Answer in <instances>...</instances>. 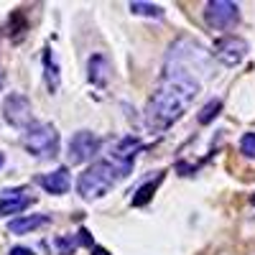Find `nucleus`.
<instances>
[{
    "instance_id": "obj_1",
    "label": "nucleus",
    "mask_w": 255,
    "mask_h": 255,
    "mask_svg": "<svg viewBox=\"0 0 255 255\" xmlns=\"http://www.w3.org/2000/svg\"><path fill=\"white\" fill-rule=\"evenodd\" d=\"M202 90V82L189 74V72H179V69H166L163 67V77L158 90L151 95L145 105V125L153 133H163L168 130L194 102V97Z\"/></svg>"
},
{
    "instance_id": "obj_2",
    "label": "nucleus",
    "mask_w": 255,
    "mask_h": 255,
    "mask_svg": "<svg viewBox=\"0 0 255 255\" xmlns=\"http://www.w3.org/2000/svg\"><path fill=\"white\" fill-rule=\"evenodd\" d=\"M130 168H133V166L118 163V161H110V158L97 161L95 166L84 168V171L79 174V179H77V191H79V197H82L84 202L102 199L120 179H125L128 174H130Z\"/></svg>"
},
{
    "instance_id": "obj_3",
    "label": "nucleus",
    "mask_w": 255,
    "mask_h": 255,
    "mask_svg": "<svg viewBox=\"0 0 255 255\" xmlns=\"http://www.w3.org/2000/svg\"><path fill=\"white\" fill-rule=\"evenodd\" d=\"M23 145L33 158H54L59 153V130L51 123H33L23 133Z\"/></svg>"
},
{
    "instance_id": "obj_4",
    "label": "nucleus",
    "mask_w": 255,
    "mask_h": 255,
    "mask_svg": "<svg viewBox=\"0 0 255 255\" xmlns=\"http://www.w3.org/2000/svg\"><path fill=\"white\" fill-rule=\"evenodd\" d=\"M3 118L8 125L13 128H20V130H26V128L33 125V108H31V100L20 92H10L3 102Z\"/></svg>"
},
{
    "instance_id": "obj_5",
    "label": "nucleus",
    "mask_w": 255,
    "mask_h": 255,
    "mask_svg": "<svg viewBox=\"0 0 255 255\" xmlns=\"http://www.w3.org/2000/svg\"><path fill=\"white\" fill-rule=\"evenodd\" d=\"M102 148V140L92 133V130H79L69 138V145H67V156L72 163H84L100 153Z\"/></svg>"
},
{
    "instance_id": "obj_6",
    "label": "nucleus",
    "mask_w": 255,
    "mask_h": 255,
    "mask_svg": "<svg viewBox=\"0 0 255 255\" xmlns=\"http://www.w3.org/2000/svg\"><path fill=\"white\" fill-rule=\"evenodd\" d=\"M240 18V5L230 0H209L204 5V20L209 28H230Z\"/></svg>"
},
{
    "instance_id": "obj_7",
    "label": "nucleus",
    "mask_w": 255,
    "mask_h": 255,
    "mask_svg": "<svg viewBox=\"0 0 255 255\" xmlns=\"http://www.w3.org/2000/svg\"><path fill=\"white\" fill-rule=\"evenodd\" d=\"M248 41L240 38V36H222L217 38L215 44V59L222 61L225 67H238V64H243V59L248 56Z\"/></svg>"
},
{
    "instance_id": "obj_8",
    "label": "nucleus",
    "mask_w": 255,
    "mask_h": 255,
    "mask_svg": "<svg viewBox=\"0 0 255 255\" xmlns=\"http://www.w3.org/2000/svg\"><path fill=\"white\" fill-rule=\"evenodd\" d=\"M38 184H41V189H46L49 194H67L69 186H72V176L67 171V166H61V168H54L51 174L38 176Z\"/></svg>"
},
{
    "instance_id": "obj_9",
    "label": "nucleus",
    "mask_w": 255,
    "mask_h": 255,
    "mask_svg": "<svg viewBox=\"0 0 255 255\" xmlns=\"http://www.w3.org/2000/svg\"><path fill=\"white\" fill-rule=\"evenodd\" d=\"M87 77L95 87H105L110 82V61L102 54H92L87 61Z\"/></svg>"
},
{
    "instance_id": "obj_10",
    "label": "nucleus",
    "mask_w": 255,
    "mask_h": 255,
    "mask_svg": "<svg viewBox=\"0 0 255 255\" xmlns=\"http://www.w3.org/2000/svg\"><path fill=\"white\" fill-rule=\"evenodd\" d=\"M49 217L46 215H26V217H15L8 222V230L13 232V235H26V232L41 227V225H46Z\"/></svg>"
},
{
    "instance_id": "obj_11",
    "label": "nucleus",
    "mask_w": 255,
    "mask_h": 255,
    "mask_svg": "<svg viewBox=\"0 0 255 255\" xmlns=\"http://www.w3.org/2000/svg\"><path fill=\"white\" fill-rule=\"evenodd\" d=\"M44 69H46V72H44V77H46V87H49L51 95H56L59 87H61V74H59V64H56L51 49H44Z\"/></svg>"
},
{
    "instance_id": "obj_12",
    "label": "nucleus",
    "mask_w": 255,
    "mask_h": 255,
    "mask_svg": "<svg viewBox=\"0 0 255 255\" xmlns=\"http://www.w3.org/2000/svg\"><path fill=\"white\" fill-rule=\"evenodd\" d=\"M163 181V174H158L153 181H148V184H143L138 191H135V194H133V199H130V204L133 207H143V204H148V202H151V197L156 194V189H158V184Z\"/></svg>"
},
{
    "instance_id": "obj_13",
    "label": "nucleus",
    "mask_w": 255,
    "mask_h": 255,
    "mask_svg": "<svg viewBox=\"0 0 255 255\" xmlns=\"http://www.w3.org/2000/svg\"><path fill=\"white\" fill-rule=\"evenodd\" d=\"M130 13L133 15H145V18H163V8L161 5L143 3V0H133V3H130Z\"/></svg>"
},
{
    "instance_id": "obj_14",
    "label": "nucleus",
    "mask_w": 255,
    "mask_h": 255,
    "mask_svg": "<svg viewBox=\"0 0 255 255\" xmlns=\"http://www.w3.org/2000/svg\"><path fill=\"white\" fill-rule=\"evenodd\" d=\"M33 199L31 197H20V199H10V202H0V217L5 215H18V212H23Z\"/></svg>"
},
{
    "instance_id": "obj_15",
    "label": "nucleus",
    "mask_w": 255,
    "mask_h": 255,
    "mask_svg": "<svg viewBox=\"0 0 255 255\" xmlns=\"http://www.w3.org/2000/svg\"><path fill=\"white\" fill-rule=\"evenodd\" d=\"M220 110H222V100H209L204 108L199 110V125H207V123H212L217 115H220Z\"/></svg>"
},
{
    "instance_id": "obj_16",
    "label": "nucleus",
    "mask_w": 255,
    "mask_h": 255,
    "mask_svg": "<svg viewBox=\"0 0 255 255\" xmlns=\"http://www.w3.org/2000/svg\"><path fill=\"white\" fill-rule=\"evenodd\" d=\"M240 151H243L245 158L255 161V133H245V135L240 138Z\"/></svg>"
},
{
    "instance_id": "obj_17",
    "label": "nucleus",
    "mask_w": 255,
    "mask_h": 255,
    "mask_svg": "<svg viewBox=\"0 0 255 255\" xmlns=\"http://www.w3.org/2000/svg\"><path fill=\"white\" fill-rule=\"evenodd\" d=\"M54 245H56V250H59L61 255H72V253L77 250L79 240H77V238H56Z\"/></svg>"
},
{
    "instance_id": "obj_18",
    "label": "nucleus",
    "mask_w": 255,
    "mask_h": 255,
    "mask_svg": "<svg viewBox=\"0 0 255 255\" xmlns=\"http://www.w3.org/2000/svg\"><path fill=\"white\" fill-rule=\"evenodd\" d=\"M26 194V189L23 186H15V189H3L0 191V202H10V199H20Z\"/></svg>"
},
{
    "instance_id": "obj_19",
    "label": "nucleus",
    "mask_w": 255,
    "mask_h": 255,
    "mask_svg": "<svg viewBox=\"0 0 255 255\" xmlns=\"http://www.w3.org/2000/svg\"><path fill=\"white\" fill-rule=\"evenodd\" d=\"M8 255H33V250L31 248H23V245H15V248L8 250Z\"/></svg>"
},
{
    "instance_id": "obj_20",
    "label": "nucleus",
    "mask_w": 255,
    "mask_h": 255,
    "mask_svg": "<svg viewBox=\"0 0 255 255\" xmlns=\"http://www.w3.org/2000/svg\"><path fill=\"white\" fill-rule=\"evenodd\" d=\"M92 255H110L105 248H100V245H92Z\"/></svg>"
},
{
    "instance_id": "obj_21",
    "label": "nucleus",
    "mask_w": 255,
    "mask_h": 255,
    "mask_svg": "<svg viewBox=\"0 0 255 255\" xmlns=\"http://www.w3.org/2000/svg\"><path fill=\"white\" fill-rule=\"evenodd\" d=\"M3 166H5V156H3V153H0V168H3Z\"/></svg>"
},
{
    "instance_id": "obj_22",
    "label": "nucleus",
    "mask_w": 255,
    "mask_h": 255,
    "mask_svg": "<svg viewBox=\"0 0 255 255\" xmlns=\"http://www.w3.org/2000/svg\"><path fill=\"white\" fill-rule=\"evenodd\" d=\"M0 90H3V69H0Z\"/></svg>"
},
{
    "instance_id": "obj_23",
    "label": "nucleus",
    "mask_w": 255,
    "mask_h": 255,
    "mask_svg": "<svg viewBox=\"0 0 255 255\" xmlns=\"http://www.w3.org/2000/svg\"><path fill=\"white\" fill-rule=\"evenodd\" d=\"M250 202H253V204H255V194H253V199H250Z\"/></svg>"
}]
</instances>
